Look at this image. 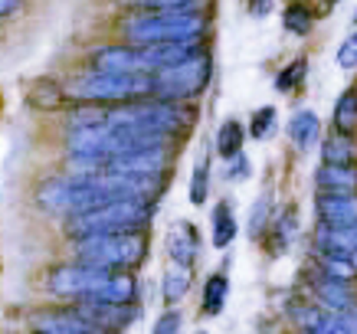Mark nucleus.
I'll return each instance as SVG.
<instances>
[{"instance_id":"obj_1","label":"nucleus","mask_w":357,"mask_h":334,"mask_svg":"<svg viewBox=\"0 0 357 334\" xmlns=\"http://www.w3.org/2000/svg\"><path fill=\"white\" fill-rule=\"evenodd\" d=\"M128 46H161V43H200L206 33L204 13H161L141 10L121 20Z\"/></svg>"},{"instance_id":"obj_2","label":"nucleus","mask_w":357,"mask_h":334,"mask_svg":"<svg viewBox=\"0 0 357 334\" xmlns=\"http://www.w3.org/2000/svg\"><path fill=\"white\" fill-rule=\"evenodd\" d=\"M154 89L151 76H119V73H98L89 69L76 76L69 86H63L66 98L79 105H121V102H138L148 98Z\"/></svg>"},{"instance_id":"obj_3","label":"nucleus","mask_w":357,"mask_h":334,"mask_svg":"<svg viewBox=\"0 0 357 334\" xmlns=\"http://www.w3.org/2000/svg\"><path fill=\"white\" fill-rule=\"evenodd\" d=\"M151 223V204L148 200H112L96 210L69 216V236L86 239L98 236V233H144Z\"/></svg>"},{"instance_id":"obj_4","label":"nucleus","mask_w":357,"mask_h":334,"mask_svg":"<svg viewBox=\"0 0 357 334\" xmlns=\"http://www.w3.org/2000/svg\"><path fill=\"white\" fill-rule=\"evenodd\" d=\"M148 256V236L144 233H98V236L76 239V259L112 272L138 269Z\"/></svg>"},{"instance_id":"obj_5","label":"nucleus","mask_w":357,"mask_h":334,"mask_svg":"<svg viewBox=\"0 0 357 334\" xmlns=\"http://www.w3.org/2000/svg\"><path fill=\"white\" fill-rule=\"evenodd\" d=\"M112 269H98V266H89V262H59L53 266V272L46 275V289L50 295L63 298V302H92L98 295V289L105 285Z\"/></svg>"},{"instance_id":"obj_6","label":"nucleus","mask_w":357,"mask_h":334,"mask_svg":"<svg viewBox=\"0 0 357 334\" xmlns=\"http://www.w3.org/2000/svg\"><path fill=\"white\" fill-rule=\"evenodd\" d=\"M206 76H210V63L206 56L200 59H190V63L171 66V69H161L154 73V89L151 96L158 102H184V98H194L197 92H204Z\"/></svg>"},{"instance_id":"obj_7","label":"nucleus","mask_w":357,"mask_h":334,"mask_svg":"<svg viewBox=\"0 0 357 334\" xmlns=\"http://www.w3.org/2000/svg\"><path fill=\"white\" fill-rule=\"evenodd\" d=\"M171 167V148L158 144V148H141L131 154H119L112 161L102 164L98 174H128V177H164Z\"/></svg>"},{"instance_id":"obj_8","label":"nucleus","mask_w":357,"mask_h":334,"mask_svg":"<svg viewBox=\"0 0 357 334\" xmlns=\"http://www.w3.org/2000/svg\"><path fill=\"white\" fill-rule=\"evenodd\" d=\"M73 312L98 334H119L125 331L138 308L135 305H105V302H73Z\"/></svg>"},{"instance_id":"obj_9","label":"nucleus","mask_w":357,"mask_h":334,"mask_svg":"<svg viewBox=\"0 0 357 334\" xmlns=\"http://www.w3.org/2000/svg\"><path fill=\"white\" fill-rule=\"evenodd\" d=\"M92 69L119 73V76H148L138 46H102L92 53Z\"/></svg>"},{"instance_id":"obj_10","label":"nucleus","mask_w":357,"mask_h":334,"mask_svg":"<svg viewBox=\"0 0 357 334\" xmlns=\"http://www.w3.org/2000/svg\"><path fill=\"white\" fill-rule=\"evenodd\" d=\"M318 220L321 227H354L357 223V190L354 194H318Z\"/></svg>"},{"instance_id":"obj_11","label":"nucleus","mask_w":357,"mask_h":334,"mask_svg":"<svg viewBox=\"0 0 357 334\" xmlns=\"http://www.w3.org/2000/svg\"><path fill=\"white\" fill-rule=\"evenodd\" d=\"M33 331L36 334H98L73 312V305L53 308V312H40L33 318Z\"/></svg>"},{"instance_id":"obj_12","label":"nucleus","mask_w":357,"mask_h":334,"mask_svg":"<svg viewBox=\"0 0 357 334\" xmlns=\"http://www.w3.org/2000/svg\"><path fill=\"white\" fill-rule=\"evenodd\" d=\"M314 183L321 194H354L357 167L354 164H321L314 174Z\"/></svg>"},{"instance_id":"obj_13","label":"nucleus","mask_w":357,"mask_h":334,"mask_svg":"<svg viewBox=\"0 0 357 334\" xmlns=\"http://www.w3.org/2000/svg\"><path fill=\"white\" fill-rule=\"evenodd\" d=\"M318 246L325 256H357V223L354 227H318Z\"/></svg>"},{"instance_id":"obj_14","label":"nucleus","mask_w":357,"mask_h":334,"mask_svg":"<svg viewBox=\"0 0 357 334\" xmlns=\"http://www.w3.org/2000/svg\"><path fill=\"white\" fill-rule=\"evenodd\" d=\"M314 295H318V302L325 305L328 314H344L354 308V295L347 289V282H335V279H321L314 282Z\"/></svg>"},{"instance_id":"obj_15","label":"nucleus","mask_w":357,"mask_h":334,"mask_svg":"<svg viewBox=\"0 0 357 334\" xmlns=\"http://www.w3.org/2000/svg\"><path fill=\"white\" fill-rule=\"evenodd\" d=\"M167 249H171L174 266L190 269L197 259V229L190 223H174L171 233H167Z\"/></svg>"},{"instance_id":"obj_16","label":"nucleus","mask_w":357,"mask_h":334,"mask_svg":"<svg viewBox=\"0 0 357 334\" xmlns=\"http://www.w3.org/2000/svg\"><path fill=\"white\" fill-rule=\"evenodd\" d=\"M318 131H321V121H318L314 112H298V115L289 121V135H292V141L302 151H308L314 141H318Z\"/></svg>"},{"instance_id":"obj_17","label":"nucleus","mask_w":357,"mask_h":334,"mask_svg":"<svg viewBox=\"0 0 357 334\" xmlns=\"http://www.w3.org/2000/svg\"><path fill=\"white\" fill-rule=\"evenodd\" d=\"M354 158H357V148L347 135H331L321 144V161L325 164H354Z\"/></svg>"},{"instance_id":"obj_18","label":"nucleus","mask_w":357,"mask_h":334,"mask_svg":"<svg viewBox=\"0 0 357 334\" xmlns=\"http://www.w3.org/2000/svg\"><path fill=\"white\" fill-rule=\"evenodd\" d=\"M335 128L337 135H354L357 131V92H344L335 105Z\"/></svg>"},{"instance_id":"obj_19","label":"nucleus","mask_w":357,"mask_h":334,"mask_svg":"<svg viewBox=\"0 0 357 334\" xmlns=\"http://www.w3.org/2000/svg\"><path fill=\"white\" fill-rule=\"evenodd\" d=\"M187 289H190V269H184V266H171V269L164 272V298H167V302L184 298Z\"/></svg>"},{"instance_id":"obj_20","label":"nucleus","mask_w":357,"mask_h":334,"mask_svg":"<svg viewBox=\"0 0 357 334\" xmlns=\"http://www.w3.org/2000/svg\"><path fill=\"white\" fill-rule=\"evenodd\" d=\"M233 236H236V220H233L227 204H220L217 213H213V246H220V249L229 246Z\"/></svg>"},{"instance_id":"obj_21","label":"nucleus","mask_w":357,"mask_h":334,"mask_svg":"<svg viewBox=\"0 0 357 334\" xmlns=\"http://www.w3.org/2000/svg\"><path fill=\"white\" fill-rule=\"evenodd\" d=\"M229 282L227 275H210L204 285V314H220L223 308V298H227Z\"/></svg>"},{"instance_id":"obj_22","label":"nucleus","mask_w":357,"mask_h":334,"mask_svg":"<svg viewBox=\"0 0 357 334\" xmlns=\"http://www.w3.org/2000/svg\"><path fill=\"white\" fill-rule=\"evenodd\" d=\"M66 102V92L63 86H56V82H36V89L30 92V105L33 108H59Z\"/></svg>"},{"instance_id":"obj_23","label":"nucleus","mask_w":357,"mask_h":334,"mask_svg":"<svg viewBox=\"0 0 357 334\" xmlns=\"http://www.w3.org/2000/svg\"><path fill=\"white\" fill-rule=\"evenodd\" d=\"M217 151L223 158H233V154L243 151V128H239V121H223V128L217 135Z\"/></svg>"},{"instance_id":"obj_24","label":"nucleus","mask_w":357,"mask_h":334,"mask_svg":"<svg viewBox=\"0 0 357 334\" xmlns=\"http://www.w3.org/2000/svg\"><path fill=\"white\" fill-rule=\"evenodd\" d=\"M282 20H285V30H292L295 36H305L312 30V10L302 7V3H289L285 13H282Z\"/></svg>"},{"instance_id":"obj_25","label":"nucleus","mask_w":357,"mask_h":334,"mask_svg":"<svg viewBox=\"0 0 357 334\" xmlns=\"http://www.w3.org/2000/svg\"><path fill=\"white\" fill-rule=\"evenodd\" d=\"M321 269H325V279H335V282H351L357 272L347 256H325L321 259Z\"/></svg>"},{"instance_id":"obj_26","label":"nucleus","mask_w":357,"mask_h":334,"mask_svg":"<svg viewBox=\"0 0 357 334\" xmlns=\"http://www.w3.org/2000/svg\"><path fill=\"white\" fill-rule=\"evenodd\" d=\"M206 174H210V164H206V154L197 158L194 164V181H190V204H204L206 200Z\"/></svg>"},{"instance_id":"obj_27","label":"nucleus","mask_w":357,"mask_h":334,"mask_svg":"<svg viewBox=\"0 0 357 334\" xmlns=\"http://www.w3.org/2000/svg\"><path fill=\"white\" fill-rule=\"evenodd\" d=\"M204 0H151L144 10H161V13H200Z\"/></svg>"},{"instance_id":"obj_28","label":"nucleus","mask_w":357,"mask_h":334,"mask_svg":"<svg viewBox=\"0 0 357 334\" xmlns=\"http://www.w3.org/2000/svg\"><path fill=\"white\" fill-rule=\"evenodd\" d=\"M305 69H308V63H305V59H295L292 66H285L279 76H275V89H279V92H289V89H295L298 82H302Z\"/></svg>"},{"instance_id":"obj_29","label":"nucleus","mask_w":357,"mask_h":334,"mask_svg":"<svg viewBox=\"0 0 357 334\" xmlns=\"http://www.w3.org/2000/svg\"><path fill=\"white\" fill-rule=\"evenodd\" d=\"M272 121H275V108H272V105L259 108V112L252 115V138H269Z\"/></svg>"},{"instance_id":"obj_30","label":"nucleus","mask_w":357,"mask_h":334,"mask_svg":"<svg viewBox=\"0 0 357 334\" xmlns=\"http://www.w3.org/2000/svg\"><path fill=\"white\" fill-rule=\"evenodd\" d=\"M337 63L344 66V69H354L357 66V33H351L344 43H341V50H337Z\"/></svg>"},{"instance_id":"obj_31","label":"nucleus","mask_w":357,"mask_h":334,"mask_svg":"<svg viewBox=\"0 0 357 334\" xmlns=\"http://www.w3.org/2000/svg\"><path fill=\"white\" fill-rule=\"evenodd\" d=\"M266 216H269V197H262L259 204L252 206V216H249V229H252V236H256V233H262V227H266Z\"/></svg>"},{"instance_id":"obj_32","label":"nucleus","mask_w":357,"mask_h":334,"mask_svg":"<svg viewBox=\"0 0 357 334\" xmlns=\"http://www.w3.org/2000/svg\"><path fill=\"white\" fill-rule=\"evenodd\" d=\"M177 331H181V312H164L151 334H177Z\"/></svg>"},{"instance_id":"obj_33","label":"nucleus","mask_w":357,"mask_h":334,"mask_svg":"<svg viewBox=\"0 0 357 334\" xmlns=\"http://www.w3.org/2000/svg\"><path fill=\"white\" fill-rule=\"evenodd\" d=\"M272 10V0H249V13L252 17H266Z\"/></svg>"},{"instance_id":"obj_34","label":"nucleus","mask_w":357,"mask_h":334,"mask_svg":"<svg viewBox=\"0 0 357 334\" xmlns=\"http://www.w3.org/2000/svg\"><path fill=\"white\" fill-rule=\"evenodd\" d=\"M23 0H0V17H10V13L20 10Z\"/></svg>"},{"instance_id":"obj_35","label":"nucleus","mask_w":357,"mask_h":334,"mask_svg":"<svg viewBox=\"0 0 357 334\" xmlns=\"http://www.w3.org/2000/svg\"><path fill=\"white\" fill-rule=\"evenodd\" d=\"M121 3H128V7H141V10H144V7H148L151 0H121Z\"/></svg>"},{"instance_id":"obj_36","label":"nucleus","mask_w":357,"mask_h":334,"mask_svg":"<svg viewBox=\"0 0 357 334\" xmlns=\"http://www.w3.org/2000/svg\"><path fill=\"white\" fill-rule=\"evenodd\" d=\"M328 3H335V0H328Z\"/></svg>"},{"instance_id":"obj_37","label":"nucleus","mask_w":357,"mask_h":334,"mask_svg":"<svg viewBox=\"0 0 357 334\" xmlns=\"http://www.w3.org/2000/svg\"><path fill=\"white\" fill-rule=\"evenodd\" d=\"M308 334H312V331H308Z\"/></svg>"}]
</instances>
